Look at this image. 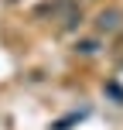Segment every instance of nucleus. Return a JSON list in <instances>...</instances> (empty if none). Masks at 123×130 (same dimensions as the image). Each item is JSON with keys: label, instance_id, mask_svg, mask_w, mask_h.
I'll return each instance as SVG.
<instances>
[{"label": "nucleus", "instance_id": "obj_1", "mask_svg": "<svg viewBox=\"0 0 123 130\" xmlns=\"http://www.w3.org/2000/svg\"><path fill=\"white\" fill-rule=\"evenodd\" d=\"M123 27V10L120 7H110V10H103L96 17V34L99 38H110V34H116Z\"/></svg>", "mask_w": 123, "mask_h": 130}]
</instances>
